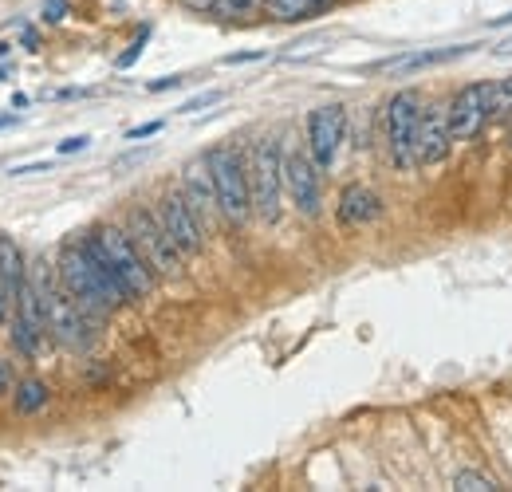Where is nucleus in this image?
<instances>
[{"label": "nucleus", "instance_id": "f257e3e1", "mask_svg": "<svg viewBox=\"0 0 512 492\" xmlns=\"http://www.w3.org/2000/svg\"><path fill=\"white\" fill-rule=\"evenodd\" d=\"M56 276H60V284H64L67 296L87 311L95 323L111 319L115 311L130 304L127 292L115 284V276H111V272H107V268L87 252L83 237L64 241L60 256H56Z\"/></svg>", "mask_w": 512, "mask_h": 492}, {"label": "nucleus", "instance_id": "f03ea898", "mask_svg": "<svg viewBox=\"0 0 512 492\" xmlns=\"http://www.w3.org/2000/svg\"><path fill=\"white\" fill-rule=\"evenodd\" d=\"M83 245L87 252L115 276V284L127 292L130 304H138V300H146L150 292H154V284H158V272L150 268V260L138 252V245L130 241L127 229H119V225H91L87 233H83Z\"/></svg>", "mask_w": 512, "mask_h": 492}, {"label": "nucleus", "instance_id": "7ed1b4c3", "mask_svg": "<svg viewBox=\"0 0 512 492\" xmlns=\"http://www.w3.org/2000/svg\"><path fill=\"white\" fill-rule=\"evenodd\" d=\"M28 280L36 284V292H40V300H44V315H48L52 339H56L64 351H75V355L91 351V343H95V319L67 296L60 276L52 280V268H48L44 260H36V264L28 268Z\"/></svg>", "mask_w": 512, "mask_h": 492}, {"label": "nucleus", "instance_id": "20e7f679", "mask_svg": "<svg viewBox=\"0 0 512 492\" xmlns=\"http://www.w3.org/2000/svg\"><path fill=\"white\" fill-rule=\"evenodd\" d=\"M209 174L217 185V205H221V221L229 229L249 225L253 217V182H249V154L233 142H221L205 154Z\"/></svg>", "mask_w": 512, "mask_h": 492}, {"label": "nucleus", "instance_id": "39448f33", "mask_svg": "<svg viewBox=\"0 0 512 492\" xmlns=\"http://www.w3.org/2000/svg\"><path fill=\"white\" fill-rule=\"evenodd\" d=\"M249 182H253V217L264 225L280 221L284 209V142L264 134L249 146Z\"/></svg>", "mask_w": 512, "mask_h": 492}, {"label": "nucleus", "instance_id": "423d86ee", "mask_svg": "<svg viewBox=\"0 0 512 492\" xmlns=\"http://www.w3.org/2000/svg\"><path fill=\"white\" fill-rule=\"evenodd\" d=\"M422 111H426V95L418 87H402L386 99L383 107V142L390 162L406 174V170H418V158H414V138H418V123H422Z\"/></svg>", "mask_w": 512, "mask_h": 492}, {"label": "nucleus", "instance_id": "0eeeda50", "mask_svg": "<svg viewBox=\"0 0 512 492\" xmlns=\"http://www.w3.org/2000/svg\"><path fill=\"white\" fill-rule=\"evenodd\" d=\"M123 229L130 233V241L138 245V252L150 260V268H154L158 276H166V280L182 276L186 256H182V248L170 241V233L162 229V221H158V213H154L150 205H130Z\"/></svg>", "mask_w": 512, "mask_h": 492}, {"label": "nucleus", "instance_id": "6e6552de", "mask_svg": "<svg viewBox=\"0 0 512 492\" xmlns=\"http://www.w3.org/2000/svg\"><path fill=\"white\" fill-rule=\"evenodd\" d=\"M446 119L453 142H473L481 138V130L493 123V79H473L465 87H457L446 99Z\"/></svg>", "mask_w": 512, "mask_h": 492}, {"label": "nucleus", "instance_id": "1a4fd4ad", "mask_svg": "<svg viewBox=\"0 0 512 492\" xmlns=\"http://www.w3.org/2000/svg\"><path fill=\"white\" fill-rule=\"evenodd\" d=\"M284 193L296 205L300 217H320L323 205V170L316 158L308 154V146H288L284 150Z\"/></svg>", "mask_w": 512, "mask_h": 492}, {"label": "nucleus", "instance_id": "9d476101", "mask_svg": "<svg viewBox=\"0 0 512 492\" xmlns=\"http://www.w3.org/2000/svg\"><path fill=\"white\" fill-rule=\"evenodd\" d=\"M347 142V107L343 103H323L316 111H308V126H304V146L316 158L323 174L335 166L339 150Z\"/></svg>", "mask_w": 512, "mask_h": 492}, {"label": "nucleus", "instance_id": "9b49d317", "mask_svg": "<svg viewBox=\"0 0 512 492\" xmlns=\"http://www.w3.org/2000/svg\"><path fill=\"white\" fill-rule=\"evenodd\" d=\"M154 213H158L162 229L170 233V241L182 248L186 260H190V256H201V248H205V229H201L193 205L186 201L182 185H178V189H162V197L154 201Z\"/></svg>", "mask_w": 512, "mask_h": 492}, {"label": "nucleus", "instance_id": "f8f14e48", "mask_svg": "<svg viewBox=\"0 0 512 492\" xmlns=\"http://www.w3.org/2000/svg\"><path fill=\"white\" fill-rule=\"evenodd\" d=\"M453 134H449V119H446V103H426L422 111V123H418V138H414V158L422 170H434L442 166L453 150Z\"/></svg>", "mask_w": 512, "mask_h": 492}, {"label": "nucleus", "instance_id": "ddd939ff", "mask_svg": "<svg viewBox=\"0 0 512 492\" xmlns=\"http://www.w3.org/2000/svg\"><path fill=\"white\" fill-rule=\"evenodd\" d=\"M182 193H186V201L193 205V213H197V221H201V229H205V237H209V229L221 221V205H217V185H213L205 154H201V158H190V162L182 166Z\"/></svg>", "mask_w": 512, "mask_h": 492}, {"label": "nucleus", "instance_id": "4468645a", "mask_svg": "<svg viewBox=\"0 0 512 492\" xmlns=\"http://www.w3.org/2000/svg\"><path fill=\"white\" fill-rule=\"evenodd\" d=\"M335 217L343 229H367L383 217V197L363 182H351L339 189V201H335Z\"/></svg>", "mask_w": 512, "mask_h": 492}, {"label": "nucleus", "instance_id": "2eb2a0df", "mask_svg": "<svg viewBox=\"0 0 512 492\" xmlns=\"http://www.w3.org/2000/svg\"><path fill=\"white\" fill-rule=\"evenodd\" d=\"M335 0H264V16L268 20H276V24H300V20H312V16H320L327 12Z\"/></svg>", "mask_w": 512, "mask_h": 492}, {"label": "nucleus", "instance_id": "dca6fc26", "mask_svg": "<svg viewBox=\"0 0 512 492\" xmlns=\"http://www.w3.org/2000/svg\"><path fill=\"white\" fill-rule=\"evenodd\" d=\"M8 339H12V347H16L24 359H40V355L48 351L52 331L40 327V323H28V319H20V315H12V323H8Z\"/></svg>", "mask_w": 512, "mask_h": 492}, {"label": "nucleus", "instance_id": "f3484780", "mask_svg": "<svg viewBox=\"0 0 512 492\" xmlns=\"http://www.w3.org/2000/svg\"><path fill=\"white\" fill-rule=\"evenodd\" d=\"M48 402H52V390H48L44 378H24V382H16V390H12V406H16L20 418L40 414Z\"/></svg>", "mask_w": 512, "mask_h": 492}, {"label": "nucleus", "instance_id": "a211bd4d", "mask_svg": "<svg viewBox=\"0 0 512 492\" xmlns=\"http://www.w3.org/2000/svg\"><path fill=\"white\" fill-rule=\"evenodd\" d=\"M260 8H264V0H213L217 20H249Z\"/></svg>", "mask_w": 512, "mask_h": 492}, {"label": "nucleus", "instance_id": "6ab92c4d", "mask_svg": "<svg viewBox=\"0 0 512 492\" xmlns=\"http://www.w3.org/2000/svg\"><path fill=\"white\" fill-rule=\"evenodd\" d=\"M453 489L489 492V489H501V481L489 477V473H477V469H461V473H453Z\"/></svg>", "mask_w": 512, "mask_h": 492}, {"label": "nucleus", "instance_id": "aec40b11", "mask_svg": "<svg viewBox=\"0 0 512 492\" xmlns=\"http://www.w3.org/2000/svg\"><path fill=\"white\" fill-rule=\"evenodd\" d=\"M512 115V75L493 79V119H509Z\"/></svg>", "mask_w": 512, "mask_h": 492}, {"label": "nucleus", "instance_id": "412c9836", "mask_svg": "<svg viewBox=\"0 0 512 492\" xmlns=\"http://www.w3.org/2000/svg\"><path fill=\"white\" fill-rule=\"evenodd\" d=\"M67 16V0H44V20L48 24H60Z\"/></svg>", "mask_w": 512, "mask_h": 492}, {"label": "nucleus", "instance_id": "4be33fe9", "mask_svg": "<svg viewBox=\"0 0 512 492\" xmlns=\"http://www.w3.org/2000/svg\"><path fill=\"white\" fill-rule=\"evenodd\" d=\"M217 99H221V91H209V95H197V99H193V103H186V107H182V111H186V115H190V111H201V107H213V103H217Z\"/></svg>", "mask_w": 512, "mask_h": 492}, {"label": "nucleus", "instance_id": "5701e85b", "mask_svg": "<svg viewBox=\"0 0 512 492\" xmlns=\"http://www.w3.org/2000/svg\"><path fill=\"white\" fill-rule=\"evenodd\" d=\"M87 142H91L87 134H75V138H64V142H60V154H75V150H87Z\"/></svg>", "mask_w": 512, "mask_h": 492}, {"label": "nucleus", "instance_id": "b1692460", "mask_svg": "<svg viewBox=\"0 0 512 492\" xmlns=\"http://www.w3.org/2000/svg\"><path fill=\"white\" fill-rule=\"evenodd\" d=\"M162 130V123H146V126H134V130H127L130 142H142V138H150V134H158Z\"/></svg>", "mask_w": 512, "mask_h": 492}, {"label": "nucleus", "instance_id": "393cba45", "mask_svg": "<svg viewBox=\"0 0 512 492\" xmlns=\"http://www.w3.org/2000/svg\"><path fill=\"white\" fill-rule=\"evenodd\" d=\"M12 390H16V386H12V367L0 359V398H4V394H12Z\"/></svg>", "mask_w": 512, "mask_h": 492}, {"label": "nucleus", "instance_id": "a878e982", "mask_svg": "<svg viewBox=\"0 0 512 492\" xmlns=\"http://www.w3.org/2000/svg\"><path fill=\"white\" fill-rule=\"evenodd\" d=\"M182 83H186L182 75H166V79H154L150 91H170V87H182Z\"/></svg>", "mask_w": 512, "mask_h": 492}, {"label": "nucleus", "instance_id": "bb28decb", "mask_svg": "<svg viewBox=\"0 0 512 492\" xmlns=\"http://www.w3.org/2000/svg\"><path fill=\"white\" fill-rule=\"evenodd\" d=\"M190 12H213V0H182Z\"/></svg>", "mask_w": 512, "mask_h": 492}, {"label": "nucleus", "instance_id": "cd10ccee", "mask_svg": "<svg viewBox=\"0 0 512 492\" xmlns=\"http://www.w3.org/2000/svg\"><path fill=\"white\" fill-rule=\"evenodd\" d=\"M493 24H497V28H509V24H512V12H505V16H497Z\"/></svg>", "mask_w": 512, "mask_h": 492}, {"label": "nucleus", "instance_id": "c85d7f7f", "mask_svg": "<svg viewBox=\"0 0 512 492\" xmlns=\"http://www.w3.org/2000/svg\"><path fill=\"white\" fill-rule=\"evenodd\" d=\"M12 123H16L12 115H0V130H4V126H12Z\"/></svg>", "mask_w": 512, "mask_h": 492}, {"label": "nucleus", "instance_id": "c756f323", "mask_svg": "<svg viewBox=\"0 0 512 492\" xmlns=\"http://www.w3.org/2000/svg\"><path fill=\"white\" fill-rule=\"evenodd\" d=\"M497 52H512V40H505V44H501V48H497Z\"/></svg>", "mask_w": 512, "mask_h": 492}, {"label": "nucleus", "instance_id": "7c9ffc66", "mask_svg": "<svg viewBox=\"0 0 512 492\" xmlns=\"http://www.w3.org/2000/svg\"><path fill=\"white\" fill-rule=\"evenodd\" d=\"M4 52H8V44H0V56H4Z\"/></svg>", "mask_w": 512, "mask_h": 492}, {"label": "nucleus", "instance_id": "2f4dec72", "mask_svg": "<svg viewBox=\"0 0 512 492\" xmlns=\"http://www.w3.org/2000/svg\"><path fill=\"white\" fill-rule=\"evenodd\" d=\"M4 75H8V67H0V79H4Z\"/></svg>", "mask_w": 512, "mask_h": 492}, {"label": "nucleus", "instance_id": "473e14b6", "mask_svg": "<svg viewBox=\"0 0 512 492\" xmlns=\"http://www.w3.org/2000/svg\"><path fill=\"white\" fill-rule=\"evenodd\" d=\"M509 154H512V130H509Z\"/></svg>", "mask_w": 512, "mask_h": 492}]
</instances>
